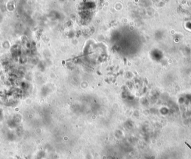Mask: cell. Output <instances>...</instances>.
Segmentation results:
<instances>
[{"label":"cell","mask_w":191,"mask_h":159,"mask_svg":"<svg viewBox=\"0 0 191 159\" xmlns=\"http://www.w3.org/2000/svg\"><path fill=\"white\" fill-rule=\"evenodd\" d=\"M185 143H186V145H187V146H188V147H189V148H190V149L191 150V146H190V145H189L188 144V143H187L186 142H185Z\"/></svg>","instance_id":"cell-1"}]
</instances>
